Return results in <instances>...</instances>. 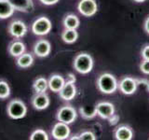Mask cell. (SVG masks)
Returning a JSON list of instances; mask_svg holds the SVG:
<instances>
[{"mask_svg":"<svg viewBox=\"0 0 149 140\" xmlns=\"http://www.w3.org/2000/svg\"><path fill=\"white\" fill-rule=\"evenodd\" d=\"M51 134H52V136L57 140L67 139L70 135L69 124L59 121V123L54 124L52 130H51Z\"/></svg>","mask_w":149,"mask_h":140,"instance_id":"9c48e42d","label":"cell"},{"mask_svg":"<svg viewBox=\"0 0 149 140\" xmlns=\"http://www.w3.org/2000/svg\"><path fill=\"white\" fill-rule=\"evenodd\" d=\"M78 38L77 29H65L62 34V39L67 44L74 43Z\"/></svg>","mask_w":149,"mask_h":140,"instance_id":"7402d4cb","label":"cell"},{"mask_svg":"<svg viewBox=\"0 0 149 140\" xmlns=\"http://www.w3.org/2000/svg\"><path fill=\"white\" fill-rule=\"evenodd\" d=\"M49 82V88L50 91H52L54 92H59L61 91L65 83V79L61 76V75H52L49 79L48 80Z\"/></svg>","mask_w":149,"mask_h":140,"instance_id":"9a60e30c","label":"cell"},{"mask_svg":"<svg viewBox=\"0 0 149 140\" xmlns=\"http://www.w3.org/2000/svg\"><path fill=\"white\" fill-rule=\"evenodd\" d=\"M8 52L13 57H19L20 55L25 52V45L21 40H15L9 45Z\"/></svg>","mask_w":149,"mask_h":140,"instance_id":"ac0fdd59","label":"cell"},{"mask_svg":"<svg viewBox=\"0 0 149 140\" xmlns=\"http://www.w3.org/2000/svg\"><path fill=\"white\" fill-rule=\"evenodd\" d=\"M137 87H138L137 79L132 78L130 77L123 78L118 84V89L120 90V92L127 95H130L134 93L137 90Z\"/></svg>","mask_w":149,"mask_h":140,"instance_id":"52a82bcc","label":"cell"},{"mask_svg":"<svg viewBox=\"0 0 149 140\" xmlns=\"http://www.w3.org/2000/svg\"><path fill=\"white\" fill-rule=\"evenodd\" d=\"M10 95V87L5 80H0V99H6Z\"/></svg>","mask_w":149,"mask_h":140,"instance_id":"cb8c5ba5","label":"cell"},{"mask_svg":"<svg viewBox=\"0 0 149 140\" xmlns=\"http://www.w3.org/2000/svg\"><path fill=\"white\" fill-rule=\"evenodd\" d=\"M115 137L118 140H132L133 137V132L129 126L121 125L115 131Z\"/></svg>","mask_w":149,"mask_h":140,"instance_id":"2e32d148","label":"cell"},{"mask_svg":"<svg viewBox=\"0 0 149 140\" xmlns=\"http://www.w3.org/2000/svg\"><path fill=\"white\" fill-rule=\"evenodd\" d=\"M79 113H80L81 117L84 119H87V120L92 119L97 115L96 106H84L79 108Z\"/></svg>","mask_w":149,"mask_h":140,"instance_id":"603a6c76","label":"cell"},{"mask_svg":"<svg viewBox=\"0 0 149 140\" xmlns=\"http://www.w3.org/2000/svg\"><path fill=\"white\" fill-rule=\"evenodd\" d=\"M34 63V57L31 53L24 52L22 55H20L19 57H17L16 64L19 67L21 68H28Z\"/></svg>","mask_w":149,"mask_h":140,"instance_id":"d6986e66","label":"cell"},{"mask_svg":"<svg viewBox=\"0 0 149 140\" xmlns=\"http://www.w3.org/2000/svg\"><path fill=\"white\" fill-rule=\"evenodd\" d=\"M144 30L146 31L147 34H149V17L144 22Z\"/></svg>","mask_w":149,"mask_h":140,"instance_id":"4dcf8cb0","label":"cell"},{"mask_svg":"<svg viewBox=\"0 0 149 140\" xmlns=\"http://www.w3.org/2000/svg\"><path fill=\"white\" fill-rule=\"evenodd\" d=\"M7 113L9 118L13 120H20L25 117L27 113V106L22 100L14 99L8 104Z\"/></svg>","mask_w":149,"mask_h":140,"instance_id":"3957f363","label":"cell"},{"mask_svg":"<svg viewBox=\"0 0 149 140\" xmlns=\"http://www.w3.org/2000/svg\"><path fill=\"white\" fill-rule=\"evenodd\" d=\"M63 26L65 29H77L79 26V19L74 14H68L63 19Z\"/></svg>","mask_w":149,"mask_h":140,"instance_id":"ffe728a7","label":"cell"},{"mask_svg":"<svg viewBox=\"0 0 149 140\" xmlns=\"http://www.w3.org/2000/svg\"><path fill=\"white\" fill-rule=\"evenodd\" d=\"M135 2H138V3H142V2H144L146 0H134Z\"/></svg>","mask_w":149,"mask_h":140,"instance_id":"d6a6232c","label":"cell"},{"mask_svg":"<svg viewBox=\"0 0 149 140\" xmlns=\"http://www.w3.org/2000/svg\"><path fill=\"white\" fill-rule=\"evenodd\" d=\"M78 136L80 140H82V139L83 140H95L96 139L95 134L92 132H91V131H85V132H83L79 134Z\"/></svg>","mask_w":149,"mask_h":140,"instance_id":"484cf974","label":"cell"},{"mask_svg":"<svg viewBox=\"0 0 149 140\" xmlns=\"http://www.w3.org/2000/svg\"><path fill=\"white\" fill-rule=\"evenodd\" d=\"M15 10L29 12L34 9L33 0H8Z\"/></svg>","mask_w":149,"mask_h":140,"instance_id":"5bb4252c","label":"cell"},{"mask_svg":"<svg viewBox=\"0 0 149 140\" xmlns=\"http://www.w3.org/2000/svg\"><path fill=\"white\" fill-rule=\"evenodd\" d=\"M42 4L47 5V6H51V5H54L56 3L59 2V0H40Z\"/></svg>","mask_w":149,"mask_h":140,"instance_id":"f546056e","label":"cell"},{"mask_svg":"<svg viewBox=\"0 0 149 140\" xmlns=\"http://www.w3.org/2000/svg\"><path fill=\"white\" fill-rule=\"evenodd\" d=\"M108 120H109V123L111 125H115V124L118 123V121H119V117L116 114H113Z\"/></svg>","mask_w":149,"mask_h":140,"instance_id":"f1b7e54d","label":"cell"},{"mask_svg":"<svg viewBox=\"0 0 149 140\" xmlns=\"http://www.w3.org/2000/svg\"><path fill=\"white\" fill-rule=\"evenodd\" d=\"M51 51V45L46 39H40L34 46V52L37 57L44 58L49 56Z\"/></svg>","mask_w":149,"mask_h":140,"instance_id":"8fae6325","label":"cell"},{"mask_svg":"<svg viewBox=\"0 0 149 140\" xmlns=\"http://www.w3.org/2000/svg\"><path fill=\"white\" fill-rule=\"evenodd\" d=\"M52 24L49 18L42 16L37 18L32 24V32L36 36H46L50 32Z\"/></svg>","mask_w":149,"mask_h":140,"instance_id":"277c9868","label":"cell"},{"mask_svg":"<svg viewBox=\"0 0 149 140\" xmlns=\"http://www.w3.org/2000/svg\"><path fill=\"white\" fill-rule=\"evenodd\" d=\"M97 86L102 93L111 94L118 89V83L113 75L109 73H104L98 78Z\"/></svg>","mask_w":149,"mask_h":140,"instance_id":"6da1fadb","label":"cell"},{"mask_svg":"<svg viewBox=\"0 0 149 140\" xmlns=\"http://www.w3.org/2000/svg\"><path fill=\"white\" fill-rule=\"evenodd\" d=\"M15 9L8 0H0V19H8L13 15Z\"/></svg>","mask_w":149,"mask_h":140,"instance_id":"e0dca14e","label":"cell"},{"mask_svg":"<svg viewBox=\"0 0 149 140\" xmlns=\"http://www.w3.org/2000/svg\"><path fill=\"white\" fill-rule=\"evenodd\" d=\"M59 93L60 97L65 101H70L74 99L77 94V88L76 85H74V82L65 81L63 87L61 89Z\"/></svg>","mask_w":149,"mask_h":140,"instance_id":"4fadbf2b","label":"cell"},{"mask_svg":"<svg viewBox=\"0 0 149 140\" xmlns=\"http://www.w3.org/2000/svg\"><path fill=\"white\" fill-rule=\"evenodd\" d=\"M67 81H71V82L76 81V78L74 77L73 74H69L68 76H67Z\"/></svg>","mask_w":149,"mask_h":140,"instance_id":"1f68e13d","label":"cell"},{"mask_svg":"<svg viewBox=\"0 0 149 140\" xmlns=\"http://www.w3.org/2000/svg\"><path fill=\"white\" fill-rule=\"evenodd\" d=\"M74 67L80 74L90 73L93 67V59L91 55L86 52L77 54L74 60Z\"/></svg>","mask_w":149,"mask_h":140,"instance_id":"7a4b0ae2","label":"cell"},{"mask_svg":"<svg viewBox=\"0 0 149 140\" xmlns=\"http://www.w3.org/2000/svg\"><path fill=\"white\" fill-rule=\"evenodd\" d=\"M77 117V110L71 106H64L58 110L57 120L64 123H73Z\"/></svg>","mask_w":149,"mask_h":140,"instance_id":"5b68a950","label":"cell"},{"mask_svg":"<svg viewBox=\"0 0 149 140\" xmlns=\"http://www.w3.org/2000/svg\"><path fill=\"white\" fill-rule=\"evenodd\" d=\"M97 115L102 119H109L110 117L115 114V106L109 102H100L96 106Z\"/></svg>","mask_w":149,"mask_h":140,"instance_id":"30bf717a","label":"cell"},{"mask_svg":"<svg viewBox=\"0 0 149 140\" xmlns=\"http://www.w3.org/2000/svg\"><path fill=\"white\" fill-rule=\"evenodd\" d=\"M140 69L143 74L149 75V60H143L140 64Z\"/></svg>","mask_w":149,"mask_h":140,"instance_id":"4316f807","label":"cell"},{"mask_svg":"<svg viewBox=\"0 0 149 140\" xmlns=\"http://www.w3.org/2000/svg\"><path fill=\"white\" fill-rule=\"evenodd\" d=\"M78 11L85 17H91L95 15L98 10L97 2L95 0H80L77 5Z\"/></svg>","mask_w":149,"mask_h":140,"instance_id":"8992f818","label":"cell"},{"mask_svg":"<svg viewBox=\"0 0 149 140\" xmlns=\"http://www.w3.org/2000/svg\"><path fill=\"white\" fill-rule=\"evenodd\" d=\"M50 104V100L46 92L36 93V95L32 99V105L37 110L46 109Z\"/></svg>","mask_w":149,"mask_h":140,"instance_id":"7c38bea8","label":"cell"},{"mask_svg":"<svg viewBox=\"0 0 149 140\" xmlns=\"http://www.w3.org/2000/svg\"><path fill=\"white\" fill-rule=\"evenodd\" d=\"M48 88H49V82L43 77L37 78L34 81V83H33V89H34L36 93L46 92V91L48 90Z\"/></svg>","mask_w":149,"mask_h":140,"instance_id":"44dd1931","label":"cell"},{"mask_svg":"<svg viewBox=\"0 0 149 140\" xmlns=\"http://www.w3.org/2000/svg\"><path fill=\"white\" fill-rule=\"evenodd\" d=\"M30 139L31 140H48L49 139V135L44 130L36 129L31 134Z\"/></svg>","mask_w":149,"mask_h":140,"instance_id":"d4e9b609","label":"cell"},{"mask_svg":"<svg viewBox=\"0 0 149 140\" xmlns=\"http://www.w3.org/2000/svg\"><path fill=\"white\" fill-rule=\"evenodd\" d=\"M8 33L15 38H22L27 33V26L23 22L16 20L10 22L8 26Z\"/></svg>","mask_w":149,"mask_h":140,"instance_id":"ba28073f","label":"cell"},{"mask_svg":"<svg viewBox=\"0 0 149 140\" xmlns=\"http://www.w3.org/2000/svg\"><path fill=\"white\" fill-rule=\"evenodd\" d=\"M141 54L143 60H149V45H146L143 47L142 49Z\"/></svg>","mask_w":149,"mask_h":140,"instance_id":"83f0119b","label":"cell"}]
</instances>
